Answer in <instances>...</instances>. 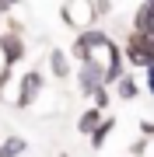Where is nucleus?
I'll return each instance as SVG.
<instances>
[{
  "label": "nucleus",
  "instance_id": "nucleus-1",
  "mask_svg": "<svg viewBox=\"0 0 154 157\" xmlns=\"http://www.w3.org/2000/svg\"><path fill=\"white\" fill-rule=\"evenodd\" d=\"M123 59L130 67H140V70H151L154 67V35H144V32H130L123 42Z\"/></svg>",
  "mask_w": 154,
  "mask_h": 157
},
{
  "label": "nucleus",
  "instance_id": "nucleus-2",
  "mask_svg": "<svg viewBox=\"0 0 154 157\" xmlns=\"http://www.w3.org/2000/svg\"><path fill=\"white\" fill-rule=\"evenodd\" d=\"M98 67H102V77H105V87H116L119 80L126 77V59H123V45L119 42H109L105 49H98L91 56Z\"/></svg>",
  "mask_w": 154,
  "mask_h": 157
},
{
  "label": "nucleus",
  "instance_id": "nucleus-3",
  "mask_svg": "<svg viewBox=\"0 0 154 157\" xmlns=\"http://www.w3.org/2000/svg\"><path fill=\"white\" fill-rule=\"evenodd\" d=\"M60 17H63V25H67V28H74V32L95 28V21H98L95 0H67V4L60 7Z\"/></svg>",
  "mask_w": 154,
  "mask_h": 157
},
{
  "label": "nucleus",
  "instance_id": "nucleus-4",
  "mask_svg": "<svg viewBox=\"0 0 154 157\" xmlns=\"http://www.w3.org/2000/svg\"><path fill=\"white\" fill-rule=\"evenodd\" d=\"M109 42H112V39H109V32H102V28L77 32L74 45H70V59H77V63H91V56H95L98 49H105Z\"/></svg>",
  "mask_w": 154,
  "mask_h": 157
},
{
  "label": "nucleus",
  "instance_id": "nucleus-5",
  "mask_svg": "<svg viewBox=\"0 0 154 157\" xmlns=\"http://www.w3.org/2000/svg\"><path fill=\"white\" fill-rule=\"evenodd\" d=\"M42 91H46V73H42L39 67L25 70L21 80H18V98H14V105H18V108H32L35 101H39Z\"/></svg>",
  "mask_w": 154,
  "mask_h": 157
},
{
  "label": "nucleus",
  "instance_id": "nucleus-6",
  "mask_svg": "<svg viewBox=\"0 0 154 157\" xmlns=\"http://www.w3.org/2000/svg\"><path fill=\"white\" fill-rule=\"evenodd\" d=\"M25 52H28V45H25L21 32H4L0 35V59H4L7 67H18V63L25 59Z\"/></svg>",
  "mask_w": 154,
  "mask_h": 157
},
{
  "label": "nucleus",
  "instance_id": "nucleus-7",
  "mask_svg": "<svg viewBox=\"0 0 154 157\" xmlns=\"http://www.w3.org/2000/svg\"><path fill=\"white\" fill-rule=\"evenodd\" d=\"M74 77H77V91H81V94H84V98H91V94H95L98 87H105V77H102V67H98L95 59H91V63H81Z\"/></svg>",
  "mask_w": 154,
  "mask_h": 157
},
{
  "label": "nucleus",
  "instance_id": "nucleus-8",
  "mask_svg": "<svg viewBox=\"0 0 154 157\" xmlns=\"http://www.w3.org/2000/svg\"><path fill=\"white\" fill-rule=\"evenodd\" d=\"M49 73H53L56 80H67L70 73H74V59H70L67 49H56V45L49 49Z\"/></svg>",
  "mask_w": 154,
  "mask_h": 157
},
{
  "label": "nucleus",
  "instance_id": "nucleus-9",
  "mask_svg": "<svg viewBox=\"0 0 154 157\" xmlns=\"http://www.w3.org/2000/svg\"><path fill=\"white\" fill-rule=\"evenodd\" d=\"M133 32L154 35V0H144L137 11H133Z\"/></svg>",
  "mask_w": 154,
  "mask_h": 157
},
{
  "label": "nucleus",
  "instance_id": "nucleus-10",
  "mask_svg": "<svg viewBox=\"0 0 154 157\" xmlns=\"http://www.w3.org/2000/svg\"><path fill=\"white\" fill-rule=\"evenodd\" d=\"M102 119H105V112H98L95 105H88L84 112H81V119H77V133L81 136H91L98 126H102Z\"/></svg>",
  "mask_w": 154,
  "mask_h": 157
},
{
  "label": "nucleus",
  "instance_id": "nucleus-11",
  "mask_svg": "<svg viewBox=\"0 0 154 157\" xmlns=\"http://www.w3.org/2000/svg\"><path fill=\"white\" fill-rule=\"evenodd\" d=\"M112 129H116V115H105V119H102V126H98V129H95L91 136H88L91 150H102V147H105V140L112 136Z\"/></svg>",
  "mask_w": 154,
  "mask_h": 157
},
{
  "label": "nucleus",
  "instance_id": "nucleus-12",
  "mask_svg": "<svg viewBox=\"0 0 154 157\" xmlns=\"http://www.w3.org/2000/svg\"><path fill=\"white\" fill-rule=\"evenodd\" d=\"M25 150H28V140L18 136V133H11L7 140H0V157H21Z\"/></svg>",
  "mask_w": 154,
  "mask_h": 157
},
{
  "label": "nucleus",
  "instance_id": "nucleus-13",
  "mask_svg": "<svg viewBox=\"0 0 154 157\" xmlns=\"http://www.w3.org/2000/svg\"><path fill=\"white\" fill-rule=\"evenodd\" d=\"M140 94V84H137V73H126V77L119 80V84H116V98L119 101H133Z\"/></svg>",
  "mask_w": 154,
  "mask_h": 157
},
{
  "label": "nucleus",
  "instance_id": "nucleus-14",
  "mask_svg": "<svg viewBox=\"0 0 154 157\" xmlns=\"http://www.w3.org/2000/svg\"><path fill=\"white\" fill-rule=\"evenodd\" d=\"M91 105L98 108V112H105V108H109V87H98L95 91V94H91Z\"/></svg>",
  "mask_w": 154,
  "mask_h": 157
},
{
  "label": "nucleus",
  "instance_id": "nucleus-15",
  "mask_svg": "<svg viewBox=\"0 0 154 157\" xmlns=\"http://www.w3.org/2000/svg\"><path fill=\"white\" fill-rule=\"evenodd\" d=\"M147 147H151L147 136H137V140L130 143V157H144V154H147Z\"/></svg>",
  "mask_w": 154,
  "mask_h": 157
},
{
  "label": "nucleus",
  "instance_id": "nucleus-16",
  "mask_svg": "<svg viewBox=\"0 0 154 157\" xmlns=\"http://www.w3.org/2000/svg\"><path fill=\"white\" fill-rule=\"evenodd\" d=\"M109 11H112V0H95V14L98 17H105Z\"/></svg>",
  "mask_w": 154,
  "mask_h": 157
},
{
  "label": "nucleus",
  "instance_id": "nucleus-17",
  "mask_svg": "<svg viewBox=\"0 0 154 157\" xmlns=\"http://www.w3.org/2000/svg\"><path fill=\"white\" fill-rule=\"evenodd\" d=\"M140 136H147V140H154V122H151V119H144V122H140Z\"/></svg>",
  "mask_w": 154,
  "mask_h": 157
},
{
  "label": "nucleus",
  "instance_id": "nucleus-18",
  "mask_svg": "<svg viewBox=\"0 0 154 157\" xmlns=\"http://www.w3.org/2000/svg\"><path fill=\"white\" fill-rule=\"evenodd\" d=\"M144 87H147V94L154 98V67H151L147 73H144Z\"/></svg>",
  "mask_w": 154,
  "mask_h": 157
},
{
  "label": "nucleus",
  "instance_id": "nucleus-19",
  "mask_svg": "<svg viewBox=\"0 0 154 157\" xmlns=\"http://www.w3.org/2000/svg\"><path fill=\"white\" fill-rule=\"evenodd\" d=\"M0 4H4V7H14V4H18V0H0Z\"/></svg>",
  "mask_w": 154,
  "mask_h": 157
},
{
  "label": "nucleus",
  "instance_id": "nucleus-20",
  "mask_svg": "<svg viewBox=\"0 0 154 157\" xmlns=\"http://www.w3.org/2000/svg\"><path fill=\"white\" fill-rule=\"evenodd\" d=\"M0 98H4V84H0Z\"/></svg>",
  "mask_w": 154,
  "mask_h": 157
},
{
  "label": "nucleus",
  "instance_id": "nucleus-21",
  "mask_svg": "<svg viewBox=\"0 0 154 157\" xmlns=\"http://www.w3.org/2000/svg\"><path fill=\"white\" fill-rule=\"evenodd\" d=\"M60 157H70V154H60Z\"/></svg>",
  "mask_w": 154,
  "mask_h": 157
},
{
  "label": "nucleus",
  "instance_id": "nucleus-22",
  "mask_svg": "<svg viewBox=\"0 0 154 157\" xmlns=\"http://www.w3.org/2000/svg\"><path fill=\"white\" fill-rule=\"evenodd\" d=\"M0 35H4V32H0Z\"/></svg>",
  "mask_w": 154,
  "mask_h": 157
},
{
  "label": "nucleus",
  "instance_id": "nucleus-23",
  "mask_svg": "<svg viewBox=\"0 0 154 157\" xmlns=\"http://www.w3.org/2000/svg\"><path fill=\"white\" fill-rule=\"evenodd\" d=\"M151 143H154V140H151Z\"/></svg>",
  "mask_w": 154,
  "mask_h": 157
}]
</instances>
